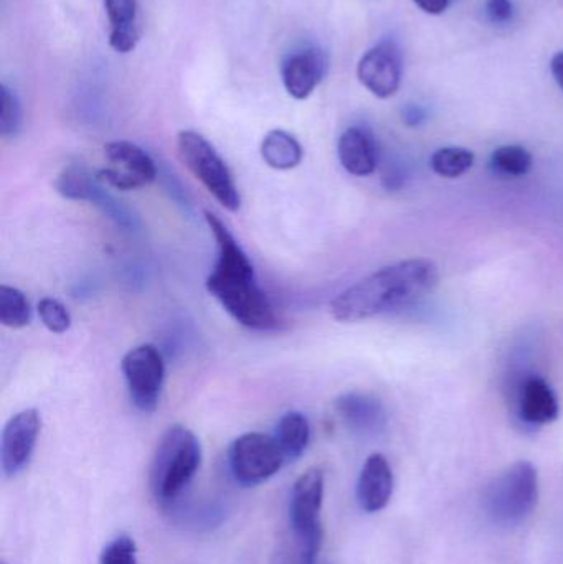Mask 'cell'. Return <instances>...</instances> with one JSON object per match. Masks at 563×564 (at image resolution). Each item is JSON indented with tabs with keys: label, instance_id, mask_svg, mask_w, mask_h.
<instances>
[{
	"label": "cell",
	"instance_id": "obj_13",
	"mask_svg": "<svg viewBox=\"0 0 563 564\" xmlns=\"http://www.w3.org/2000/svg\"><path fill=\"white\" fill-rule=\"evenodd\" d=\"M356 494L364 512H380L389 506L393 494V473L386 456L376 453L367 457L357 480Z\"/></svg>",
	"mask_w": 563,
	"mask_h": 564
},
{
	"label": "cell",
	"instance_id": "obj_18",
	"mask_svg": "<svg viewBox=\"0 0 563 564\" xmlns=\"http://www.w3.org/2000/svg\"><path fill=\"white\" fill-rule=\"evenodd\" d=\"M260 154L264 164L274 171H293L304 158L300 141L283 129H273L264 135Z\"/></svg>",
	"mask_w": 563,
	"mask_h": 564
},
{
	"label": "cell",
	"instance_id": "obj_17",
	"mask_svg": "<svg viewBox=\"0 0 563 564\" xmlns=\"http://www.w3.org/2000/svg\"><path fill=\"white\" fill-rule=\"evenodd\" d=\"M108 13L109 46L116 53H131L139 42L138 0H105Z\"/></svg>",
	"mask_w": 563,
	"mask_h": 564
},
{
	"label": "cell",
	"instance_id": "obj_26",
	"mask_svg": "<svg viewBox=\"0 0 563 564\" xmlns=\"http://www.w3.org/2000/svg\"><path fill=\"white\" fill-rule=\"evenodd\" d=\"M99 564H138V546L128 535L116 536L102 549Z\"/></svg>",
	"mask_w": 563,
	"mask_h": 564
},
{
	"label": "cell",
	"instance_id": "obj_24",
	"mask_svg": "<svg viewBox=\"0 0 563 564\" xmlns=\"http://www.w3.org/2000/svg\"><path fill=\"white\" fill-rule=\"evenodd\" d=\"M22 129V106L15 93L7 85L0 86V134L15 138Z\"/></svg>",
	"mask_w": 563,
	"mask_h": 564
},
{
	"label": "cell",
	"instance_id": "obj_8",
	"mask_svg": "<svg viewBox=\"0 0 563 564\" xmlns=\"http://www.w3.org/2000/svg\"><path fill=\"white\" fill-rule=\"evenodd\" d=\"M122 375L132 404L142 413H154L164 387L165 364L155 345L142 344L122 357Z\"/></svg>",
	"mask_w": 563,
	"mask_h": 564
},
{
	"label": "cell",
	"instance_id": "obj_14",
	"mask_svg": "<svg viewBox=\"0 0 563 564\" xmlns=\"http://www.w3.org/2000/svg\"><path fill=\"white\" fill-rule=\"evenodd\" d=\"M340 165L354 177H369L377 171L379 154L372 134L359 126L346 129L337 142Z\"/></svg>",
	"mask_w": 563,
	"mask_h": 564
},
{
	"label": "cell",
	"instance_id": "obj_25",
	"mask_svg": "<svg viewBox=\"0 0 563 564\" xmlns=\"http://www.w3.org/2000/svg\"><path fill=\"white\" fill-rule=\"evenodd\" d=\"M36 312H39L40 321L45 325L46 330L52 332V334H66L72 327V315H69L68 308L56 299H40L39 304H36Z\"/></svg>",
	"mask_w": 563,
	"mask_h": 564
},
{
	"label": "cell",
	"instance_id": "obj_4",
	"mask_svg": "<svg viewBox=\"0 0 563 564\" xmlns=\"http://www.w3.org/2000/svg\"><path fill=\"white\" fill-rule=\"evenodd\" d=\"M539 502V474L529 460H519L499 474L485 492V509L502 527L524 523Z\"/></svg>",
	"mask_w": 563,
	"mask_h": 564
},
{
	"label": "cell",
	"instance_id": "obj_15",
	"mask_svg": "<svg viewBox=\"0 0 563 564\" xmlns=\"http://www.w3.org/2000/svg\"><path fill=\"white\" fill-rule=\"evenodd\" d=\"M518 406L521 420L532 426L554 423L561 413L554 390L541 377L526 378L519 390Z\"/></svg>",
	"mask_w": 563,
	"mask_h": 564
},
{
	"label": "cell",
	"instance_id": "obj_22",
	"mask_svg": "<svg viewBox=\"0 0 563 564\" xmlns=\"http://www.w3.org/2000/svg\"><path fill=\"white\" fill-rule=\"evenodd\" d=\"M430 165L443 178H458L475 165V154L465 148H442L433 152Z\"/></svg>",
	"mask_w": 563,
	"mask_h": 564
},
{
	"label": "cell",
	"instance_id": "obj_27",
	"mask_svg": "<svg viewBox=\"0 0 563 564\" xmlns=\"http://www.w3.org/2000/svg\"><path fill=\"white\" fill-rule=\"evenodd\" d=\"M512 9L511 0H488L486 2V13H488L491 22L495 23H506L512 19Z\"/></svg>",
	"mask_w": 563,
	"mask_h": 564
},
{
	"label": "cell",
	"instance_id": "obj_21",
	"mask_svg": "<svg viewBox=\"0 0 563 564\" xmlns=\"http://www.w3.org/2000/svg\"><path fill=\"white\" fill-rule=\"evenodd\" d=\"M32 321L29 299L20 289L0 285V324L7 328H23Z\"/></svg>",
	"mask_w": 563,
	"mask_h": 564
},
{
	"label": "cell",
	"instance_id": "obj_29",
	"mask_svg": "<svg viewBox=\"0 0 563 564\" xmlns=\"http://www.w3.org/2000/svg\"><path fill=\"white\" fill-rule=\"evenodd\" d=\"M551 72L559 88L563 91V52H559L557 55H554V58H552Z\"/></svg>",
	"mask_w": 563,
	"mask_h": 564
},
{
	"label": "cell",
	"instance_id": "obj_12",
	"mask_svg": "<svg viewBox=\"0 0 563 564\" xmlns=\"http://www.w3.org/2000/svg\"><path fill=\"white\" fill-rule=\"evenodd\" d=\"M329 68L326 53L320 48L300 50L291 53L281 66L284 89L291 98L303 101L313 95Z\"/></svg>",
	"mask_w": 563,
	"mask_h": 564
},
{
	"label": "cell",
	"instance_id": "obj_16",
	"mask_svg": "<svg viewBox=\"0 0 563 564\" xmlns=\"http://www.w3.org/2000/svg\"><path fill=\"white\" fill-rule=\"evenodd\" d=\"M337 414L350 430L359 434H379L386 427V410L376 398L364 393H346L337 398Z\"/></svg>",
	"mask_w": 563,
	"mask_h": 564
},
{
	"label": "cell",
	"instance_id": "obj_20",
	"mask_svg": "<svg viewBox=\"0 0 563 564\" xmlns=\"http://www.w3.org/2000/svg\"><path fill=\"white\" fill-rule=\"evenodd\" d=\"M55 188L66 200L93 202L101 184L82 167H68L56 177Z\"/></svg>",
	"mask_w": 563,
	"mask_h": 564
},
{
	"label": "cell",
	"instance_id": "obj_2",
	"mask_svg": "<svg viewBox=\"0 0 563 564\" xmlns=\"http://www.w3.org/2000/svg\"><path fill=\"white\" fill-rule=\"evenodd\" d=\"M439 267L432 260L399 261L340 292L331 302V315L343 324L379 317L426 297L439 288Z\"/></svg>",
	"mask_w": 563,
	"mask_h": 564
},
{
	"label": "cell",
	"instance_id": "obj_5",
	"mask_svg": "<svg viewBox=\"0 0 563 564\" xmlns=\"http://www.w3.org/2000/svg\"><path fill=\"white\" fill-rule=\"evenodd\" d=\"M177 152L182 164L225 210H240L241 197L234 175L217 149L204 135L195 131L178 132Z\"/></svg>",
	"mask_w": 563,
	"mask_h": 564
},
{
	"label": "cell",
	"instance_id": "obj_23",
	"mask_svg": "<svg viewBox=\"0 0 563 564\" xmlns=\"http://www.w3.org/2000/svg\"><path fill=\"white\" fill-rule=\"evenodd\" d=\"M491 165L509 177H522L532 169V155L522 145H502L492 152Z\"/></svg>",
	"mask_w": 563,
	"mask_h": 564
},
{
	"label": "cell",
	"instance_id": "obj_3",
	"mask_svg": "<svg viewBox=\"0 0 563 564\" xmlns=\"http://www.w3.org/2000/svg\"><path fill=\"white\" fill-rule=\"evenodd\" d=\"M202 446L198 437L181 424L169 427L159 441L149 470L152 496L162 506L175 502L201 469Z\"/></svg>",
	"mask_w": 563,
	"mask_h": 564
},
{
	"label": "cell",
	"instance_id": "obj_11",
	"mask_svg": "<svg viewBox=\"0 0 563 564\" xmlns=\"http://www.w3.org/2000/svg\"><path fill=\"white\" fill-rule=\"evenodd\" d=\"M357 78L377 98L396 96L402 83V56L396 43L380 42L372 46L357 65Z\"/></svg>",
	"mask_w": 563,
	"mask_h": 564
},
{
	"label": "cell",
	"instance_id": "obj_10",
	"mask_svg": "<svg viewBox=\"0 0 563 564\" xmlns=\"http://www.w3.org/2000/svg\"><path fill=\"white\" fill-rule=\"evenodd\" d=\"M40 431L42 417L35 408L20 411L7 421L0 443V464L6 477H15L29 466Z\"/></svg>",
	"mask_w": 563,
	"mask_h": 564
},
{
	"label": "cell",
	"instance_id": "obj_1",
	"mask_svg": "<svg viewBox=\"0 0 563 564\" xmlns=\"http://www.w3.org/2000/svg\"><path fill=\"white\" fill-rule=\"evenodd\" d=\"M204 215L217 245V261L205 281L208 294L214 295L225 312L243 327L260 332L277 330L281 325L280 318L258 284L250 258L217 215L212 212Z\"/></svg>",
	"mask_w": 563,
	"mask_h": 564
},
{
	"label": "cell",
	"instance_id": "obj_19",
	"mask_svg": "<svg viewBox=\"0 0 563 564\" xmlns=\"http://www.w3.org/2000/svg\"><path fill=\"white\" fill-rule=\"evenodd\" d=\"M274 440L283 453L284 460L294 463L303 456L304 451L310 446V421L300 411H288L278 421Z\"/></svg>",
	"mask_w": 563,
	"mask_h": 564
},
{
	"label": "cell",
	"instance_id": "obj_30",
	"mask_svg": "<svg viewBox=\"0 0 563 564\" xmlns=\"http://www.w3.org/2000/svg\"><path fill=\"white\" fill-rule=\"evenodd\" d=\"M403 119H405L407 124L419 126L425 119V115H423L422 109L409 108L403 115Z\"/></svg>",
	"mask_w": 563,
	"mask_h": 564
},
{
	"label": "cell",
	"instance_id": "obj_6",
	"mask_svg": "<svg viewBox=\"0 0 563 564\" xmlns=\"http://www.w3.org/2000/svg\"><path fill=\"white\" fill-rule=\"evenodd\" d=\"M324 502V473L317 467L297 477L290 503V520L301 545V563L314 564L323 545L321 510Z\"/></svg>",
	"mask_w": 563,
	"mask_h": 564
},
{
	"label": "cell",
	"instance_id": "obj_9",
	"mask_svg": "<svg viewBox=\"0 0 563 564\" xmlns=\"http://www.w3.org/2000/svg\"><path fill=\"white\" fill-rule=\"evenodd\" d=\"M105 158L108 165L96 174L105 187L121 192L139 191L158 178V165L134 142H109L105 145Z\"/></svg>",
	"mask_w": 563,
	"mask_h": 564
},
{
	"label": "cell",
	"instance_id": "obj_28",
	"mask_svg": "<svg viewBox=\"0 0 563 564\" xmlns=\"http://www.w3.org/2000/svg\"><path fill=\"white\" fill-rule=\"evenodd\" d=\"M423 12L430 13V15H440V13L446 12L452 0H413Z\"/></svg>",
	"mask_w": 563,
	"mask_h": 564
},
{
	"label": "cell",
	"instance_id": "obj_7",
	"mask_svg": "<svg viewBox=\"0 0 563 564\" xmlns=\"http://www.w3.org/2000/svg\"><path fill=\"white\" fill-rule=\"evenodd\" d=\"M284 463L283 453L270 434H241L228 449L231 476L241 486L253 487L267 482L280 473Z\"/></svg>",
	"mask_w": 563,
	"mask_h": 564
}]
</instances>
